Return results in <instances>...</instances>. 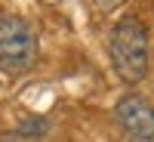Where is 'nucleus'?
Here are the masks:
<instances>
[{"label": "nucleus", "mask_w": 154, "mask_h": 142, "mask_svg": "<svg viewBox=\"0 0 154 142\" xmlns=\"http://www.w3.org/2000/svg\"><path fill=\"white\" fill-rule=\"evenodd\" d=\"M108 56H111V65L123 84L145 80L148 65H151V53H148V28L142 25V19L123 16L114 25L111 37H108Z\"/></svg>", "instance_id": "1"}, {"label": "nucleus", "mask_w": 154, "mask_h": 142, "mask_svg": "<svg viewBox=\"0 0 154 142\" xmlns=\"http://www.w3.org/2000/svg\"><path fill=\"white\" fill-rule=\"evenodd\" d=\"M37 65V34L22 16L0 12V71L9 77L28 74Z\"/></svg>", "instance_id": "2"}, {"label": "nucleus", "mask_w": 154, "mask_h": 142, "mask_svg": "<svg viewBox=\"0 0 154 142\" xmlns=\"http://www.w3.org/2000/svg\"><path fill=\"white\" fill-rule=\"evenodd\" d=\"M114 121L126 142H154V105L142 96H123L114 105Z\"/></svg>", "instance_id": "3"}, {"label": "nucleus", "mask_w": 154, "mask_h": 142, "mask_svg": "<svg viewBox=\"0 0 154 142\" xmlns=\"http://www.w3.org/2000/svg\"><path fill=\"white\" fill-rule=\"evenodd\" d=\"M93 3H96L102 12H114V9H120V6L126 3V0H93Z\"/></svg>", "instance_id": "4"}]
</instances>
